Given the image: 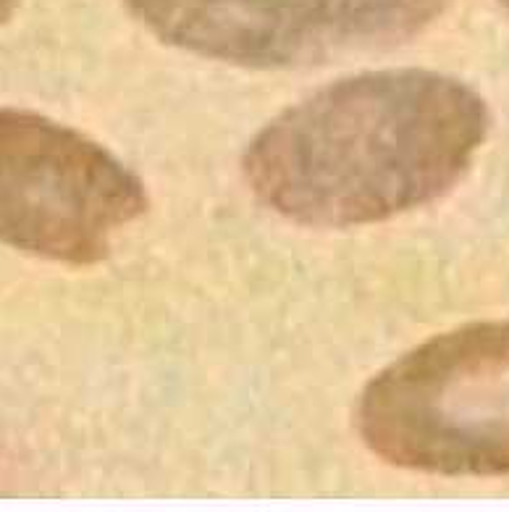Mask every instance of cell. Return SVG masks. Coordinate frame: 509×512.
I'll return each mask as SVG.
<instances>
[{
  "label": "cell",
  "instance_id": "6da1fadb",
  "mask_svg": "<svg viewBox=\"0 0 509 512\" xmlns=\"http://www.w3.org/2000/svg\"><path fill=\"white\" fill-rule=\"evenodd\" d=\"M489 134L473 87L426 69L339 79L265 124L242 158L252 195L294 224H378L447 195Z\"/></svg>",
  "mask_w": 509,
  "mask_h": 512
},
{
  "label": "cell",
  "instance_id": "7a4b0ae2",
  "mask_svg": "<svg viewBox=\"0 0 509 512\" xmlns=\"http://www.w3.org/2000/svg\"><path fill=\"white\" fill-rule=\"evenodd\" d=\"M370 452L436 476L509 473V318L439 334L384 368L357 402Z\"/></svg>",
  "mask_w": 509,
  "mask_h": 512
},
{
  "label": "cell",
  "instance_id": "3957f363",
  "mask_svg": "<svg viewBox=\"0 0 509 512\" xmlns=\"http://www.w3.org/2000/svg\"><path fill=\"white\" fill-rule=\"evenodd\" d=\"M145 184L77 129L0 108V242L37 258L90 266L147 211Z\"/></svg>",
  "mask_w": 509,
  "mask_h": 512
},
{
  "label": "cell",
  "instance_id": "277c9868",
  "mask_svg": "<svg viewBox=\"0 0 509 512\" xmlns=\"http://www.w3.org/2000/svg\"><path fill=\"white\" fill-rule=\"evenodd\" d=\"M452 0H124L158 40L247 69H297L391 50Z\"/></svg>",
  "mask_w": 509,
  "mask_h": 512
},
{
  "label": "cell",
  "instance_id": "5b68a950",
  "mask_svg": "<svg viewBox=\"0 0 509 512\" xmlns=\"http://www.w3.org/2000/svg\"><path fill=\"white\" fill-rule=\"evenodd\" d=\"M19 3H21V0H0V24H6L8 19L16 14Z\"/></svg>",
  "mask_w": 509,
  "mask_h": 512
},
{
  "label": "cell",
  "instance_id": "8992f818",
  "mask_svg": "<svg viewBox=\"0 0 509 512\" xmlns=\"http://www.w3.org/2000/svg\"><path fill=\"white\" fill-rule=\"evenodd\" d=\"M499 3H502V6L507 8V11H509V0H499Z\"/></svg>",
  "mask_w": 509,
  "mask_h": 512
}]
</instances>
